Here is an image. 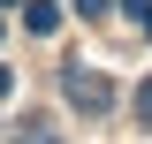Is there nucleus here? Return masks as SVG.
Instances as JSON below:
<instances>
[{
	"label": "nucleus",
	"mask_w": 152,
	"mask_h": 144,
	"mask_svg": "<svg viewBox=\"0 0 152 144\" xmlns=\"http://www.w3.org/2000/svg\"><path fill=\"white\" fill-rule=\"evenodd\" d=\"M0 8H8V0H0ZM15 8H23V0H15Z\"/></svg>",
	"instance_id": "obj_6"
},
{
	"label": "nucleus",
	"mask_w": 152,
	"mask_h": 144,
	"mask_svg": "<svg viewBox=\"0 0 152 144\" xmlns=\"http://www.w3.org/2000/svg\"><path fill=\"white\" fill-rule=\"evenodd\" d=\"M137 121H152V84H145V91H137Z\"/></svg>",
	"instance_id": "obj_5"
},
{
	"label": "nucleus",
	"mask_w": 152,
	"mask_h": 144,
	"mask_svg": "<svg viewBox=\"0 0 152 144\" xmlns=\"http://www.w3.org/2000/svg\"><path fill=\"white\" fill-rule=\"evenodd\" d=\"M61 91H69V106H84V114H107V106H114L107 76H91V68H69V76H61Z\"/></svg>",
	"instance_id": "obj_1"
},
{
	"label": "nucleus",
	"mask_w": 152,
	"mask_h": 144,
	"mask_svg": "<svg viewBox=\"0 0 152 144\" xmlns=\"http://www.w3.org/2000/svg\"><path fill=\"white\" fill-rule=\"evenodd\" d=\"M15 144H61V137H53V129H38V121H31V129H23Z\"/></svg>",
	"instance_id": "obj_4"
},
{
	"label": "nucleus",
	"mask_w": 152,
	"mask_h": 144,
	"mask_svg": "<svg viewBox=\"0 0 152 144\" xmlns=\"http://www.w3.org/2000/svg\"><path fill=\"white\" fill-rule=\"evenodd\" d=\"M122 15H137V23L152 31V0H122Z\"/></svg>",
	"instance_id": "obj_3"
},
{
	"label": "nucleus",
	"mask_w": 152,
	"mask_h": 144,
	"mask_svg": "<svg viewBox=\"0 0 152 144\" xmlns=\"http://www.w3.org/2000/svg\"><path fill=\"white\" fill-rule=\"evenodd\" d=\"M23 23H31L38 38H53L61 31V0H23Z\"/></svg>",
	"instance_id": "obj_2"
}]
</instances>
